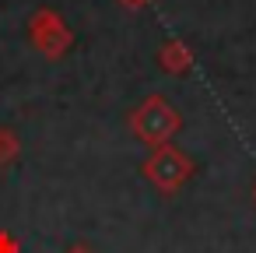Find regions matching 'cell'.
Returning <instances> with one entry per match:
<instances>
[{
    "label": "cell",
    "instance_id": "1",
    "mask_svg": "<svg viewBox=\"0 0 256 253\" xmlns=\"http://www.w3.org/2000/svg\"><path fill=\"white\" fill-rule=\"evenodd\" d=\"M182 127V113L165 99V95H148L134 113H130V134L148 144V148H162L172 144V137Z\"/></svg>",
    "mask_w": 256,
    "mask_h": 253
},
{
    "label": "cell",
    "instance_id": "2",
    "mask_svg": "<svg viewBox=\"0 0 256 253\" xmlns=\"http://www.w3.org/2000/svg\"><path fill=\"white\" fill-rule=\"evenodd\" d=\"M144 169V176L162 190V193H179L182 190V183L193 176V158L182 151V148H176V144H162V148H151V155H148V162L140 165Z\"/></svg>",
    "mask_w": 256,
    "mask_h": 253
},
{
    "label": "cell",
    "instance_id": "3",
    "mask_svg": "<svg viewBox=\"0 0 256 253\" xmlns=\"http://www.w3.org/2000/svg\"><path fill=\"white\" fill-rule=\"evenodd\" d=\"M28 36H32V46L50 60H56V57H64L70 50V29L53 11H39L32 18V25H28Z\"/></svg>",
    "mask_w": 256,
    "mask_h": 253
},
{
    "label": "cell",
    "instance_id": "4",
    "mask_svg": "<svg viewBox=\"0 0 256 253\" xmlns=\"http://www.w3.org/2000/svg\"><path fill=\"white\" fill-rule=\"evenodd\" d=\"M158 64H162L168 74H186V71L193 67V57H190V50H186L179 39H172V43H165V46H162Z\"/></svg>",
    "mask_w": 256,
    "mask_h": 253
},
{
    "label": "cell",
    "instance_id": "5",
    "mask_svg": "<svg viewBox=\"0 0 256 253\" xmlns=\"http://www.w3.org/2000/svg\"><path fill=\"white\" fill-rule=\"evenodd\" d=\"M22 155V137L11 127H0V165H11Z\"/></svg>",
    "mask_w": 256,
    "mask_h": 253
},
{
    "label": "cell",
    "instance_id": "6",
    "mask_svg": "<svg viewBox=\"0 0 256 253\" xmlns=\"http://www.w3.org/2000/svg\"><path fill=\"white\" fill-rule=\"evenodd\" d=\"M0 253H18V242L11 232H0Z\"/></svg>",
    "mask_w": 256,
    "mask_h": 253
},
{
    "label": "cell",
    "instance_id": "7",
    "mask_svg": "<svg viewBox=\"0 0 256 253\" xmlns=\"http://www.w3.org/2000/svg\"><path fill=\"white\" fill-rule=\"evenodd\" d=\"M64 253H95V249H92V246H84V242H74V246H67Z\"/></svg>",
    "mask_w": 256,
    "mask_h": 253
},
{
    "label": "cell",
    "instance_id": "8",
    "mask_svg": "<svg viewBox=\"0 0 256 253\" xmlns=\"http://www.w3.org/2000/svg\"><path fill=\"white\" fill-rule=\"evenodd\" d=\"M123 4H126V8H144L148 0H123Z\"/></svg>",
    "mask_w": 256,
    "mask_h": 253
},
{
    "label": "cell",
    "instance_id": "9",
    "mask_svg": "<svg viewBox=\"0 0 256 253\" xmlns=\"http://www.w3.org/2000/svg\"><path fill=\"white\" fill-rule=\"evenodd\" d=\"M252 200H256V186H252Z\"/></svg>",
    "mask_w": 256,
    "mask_h": 253
}]
</instances>
